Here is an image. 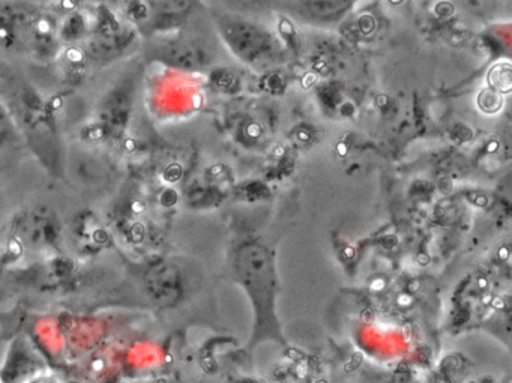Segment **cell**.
<instances>
[{"instance_id":"obj_1","label":"cell","mask_w":512,"mask_h":383,"mask_svg":"<svg viewBox=\"0 0 512 383\" xmlns=\"http://www.w3.org/2000/svg\"><path fill=\"white\" fill-rule=\"evenodd\" d=\"M0 92L23 142L34 152L41 166L55 178L64 175V149L50 101L28 80L16 77L0 83Z\"/></svg>"},{"instance_id":"obj_2","label":"cell","mask_w":512,"mask_h":383,"mask_svg":"<svg viewBox=\"0 0 512 383\" xmlns=\"http://www.w3.org/2000/svg\"><path fill=\"white\" fill-rule=\"evenodd\" d=\"M5 251L10 260L25 254L46 259L64 253L65 224L61 215L44 203L20 209L8 226Z\"/></svg>"},{"instance_id":"obj_3","label":"cell","mask_w":512,"mask_h":383,"mask_svg":"<svg viewBox=\"0 0 512 383\" xmlns=\"http://www.w3.org/2000/svg\"><path fill=\"white\" fill-rule=\"evenodd\" d=\"M137 89V74H127L118 80L98 104L94 119L83 130V140L95 145L121 140L133 118Z\"/></svg>"},{"instance_id":"obj_4","label":"cell","mask_w":512,"mask_h":383,"mask_svg":"<svg viewBox=\"0 0 512 383\" xmlns=\"http://www.w3.org/2000/svg\"><path fill=\"white\" fill-rule=\"evenodd\" d=\"M139 38V32L118 11L100 4L94 10L91 32L79 49L88 62L112 64L134 49Z\"/></svg>"},{"instance_id":"obj_5","label":"cell","mask_w":512,"mask_h":383,"mask_svg":"<svg viewBox=\"0 0 512 383\" xmlns=\"http://www.w3.org/2000/svg\"><path fill=\"white\" fill-rule=\"evenodd\" d=\"M115 235L109 223L94 211L77 212L65 226V248L80 257H95L115 247Z\"/></svg>"},{"instance_id":"obj_6","label":"cell","mask_w":512,"mask_h":383,"mask_svg":"<svg viewBox=\"0 0 512 383\" xmlns=\"http://www.w3.org/2000/svg\"><path fill=\"white\" fill-rule=\"evenodd\" d=\"M37 7L38 4L34 2H0V52L11 56H28Z\"/></svg>"},{"instance_id":"obj_7","label":"cell","mask_w":512,"mask_h":383,"mask_svg":"<svg viewBox=\"0 0 512 383\" xmlns=\"http://www.w3.org/2000/svg\"><path fill=\"white\" fill-rule=\"evenodd\" d=\"M22 143H25L22 134L0 92V149L13 148V146L17 148Z\"/></svg>"},{"instance_id":"obj_8","label":"cell","mask_w":512,"mask_h":383,"mask_svg":"<svg viewBox=\"0 0 512 383\" xmlns=\"http://www.w3.org/2000/svg\"><path fill=\"white\" fill-rule=\"evenodd\" d=\"M490 89L500 95L509 94L512 91V67L509 64H497L488 71L487 76Z\"/></svg>"},{"instance_id":"obj_9","label":"cell","mask_w":512,"mask_h":383,"mask_svg":"<svg viewBox=\"0 0 512 383\" xmlns=\"http://www.w3.org/2000/svg\"><path fill=\"white\" fill-rule=\"evenodd\" d=\"M478 106L487 115H494L503 107V97L493 89H484L478 97Z\"/></svg>"},{"instance_id":"obj_10","label":"cell","mask_w":512,"mask_h":383,"mask_svg":"<svg viewBox=\"0 0 512 383\" xmlns=\"http://www.w3.org/2000/svg\"><path fill=\"white\" fill-rule=\"evenodd\" d=\"M25 383H56L55 380L52 379V377H44V376H37L35 379L28 380V382Z\"/></svg>"},{"instance_id":"obj_11","label":"cell","mask_w":512,"mask_h":383,"mask_svg":"<svg viewBox=\"0 0 512 383\" xmlns=\"http://www.w3.org/2000/svg\"><path fill=\"white\" fill-rule=\"evenodd\" d=\"M314 82H316V74H308V76H305L304 80H302V86H304V88H310Z\"/></svg>"},{"instance_id":"obj_12","label":"cell","mask_w":512,"mask_h":383,"mask_svg":"<svg viewBox=\"0 0 512 383\" xmlns=\"http://www.w3.org/2000/svg\"><path fill=\"white\" fill-rule=\"evenodd\" d=\"M338 151H340L341 154H343V155L346 154V151H347L346 146H343V145L338 146Z\"/></svg>"}]
</instances>
